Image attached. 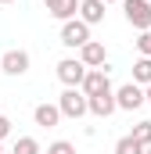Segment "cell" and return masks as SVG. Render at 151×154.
Wrapping results in <instances>:
<instances>
[{
    "label": "cell",
    "mask_w": 151,
    "mask_h": 154,
    "mask_svg": "<svg viewBox=\"0 0 151 154\" xmlns=\"http://www.w3.org/2000/svg\"><path fill=\"white\" fill-rule=\"evenodd\" d=\"M122 11L133 29H140V32L151 29V0H122Z\"/></svg>",
    "instance_id": "obj_2"
},
{
    "label": "cell",
    "mask_w": 151,
    "mask_h": 154,
    "mask_svg": "<svg viewBox=\"0 0 151 154\" xmlns=\"http://www.w3.org/2000/svg\"><path fill=\"white\" fill-rule=\"evenodd\" d=\"M144 154H151V147H148V151H144Z\"/></svg>",
    "instance_id": "obj_23"
},
{
    "label": "cell",
    "mask_w": 151,
    "mask_h": 154,
    "mask_svg": "<svg viewBox=\"0 0 151 154\" xmlns=\"http://www.w3.org/2000/svg\"><path fill=\"white\" fill-rule=\"evenodd\" d=\"M11 154H43V151H40V143L33 140V136H18L14 147H11Z\"/></svg>",
    "instance_id": "obj_14"
},
{
    "label": "cell",
    "mask_w": 151,
    "mask_h": 154,
    "mask_svg": "<svg viewBox=\"0 0 151 154\" xmlns=\"http://www.w3.org/2000/svg\"><path fill=\"white\" fill-rule=\"evenodd\" d=\"M61 43H65V47H72V50H83V47L90 43V25H86L83 18L65 22V25H61Z\"/></svg>",
    "instance_id": "obj_3"
},
{
    "label": "cell",
    "mask_w": 151,
    "mask_h": 154,
    "mask_svg": "<svg viewBox=\"0 0 151 154\" xmlns=\"http://www.w3.org/2000/svg\"><path fill=\"white\" fill-rule=\"evenodd\" d=\"M104 4H115V0H104Z\"/></svg>",
    "instance_id": "obj_22"
},
{
    "label": "cell",
    "mask_w": 151,
    "mask_h": 154,
    "mask_svg": "<svg viewBox=\"0 0 151 154\" xmlns=\"http://www.w3.org/2000/svg\"><path fill=\"white\" fill-rule=\"evenodd\" d=\"M137 50H140V57H151V29L137 36Z\"/></svg>",
    "instance_id": "obj_18"
},
{
    "label": "cell",
    "mask_w": 151,
    "mask_h": 154,
    "mask_svg": "<svg viewBox=\"0 0 151 154\" xmlns=\"http://www.w3.org/2000/svg\"><path fill=\"white\" fill-rule=\"evenodd\" d=\"M115 100H119V108H122V111H137L140 104H148V93H144V86L126 82V86H119V90H115Z\"/></svg>",
    "instance_id": "obj_5"
},
{
    "label": "cell",
    "mask_w": 151,
    "mask_h": 154,
    "mask_svg": "<svg viewBox=\"0 0 151 154\" xmlns=\"http://www.w3.org/2000/svg\"><path fill=\"white\" fill-rule=\"evenodd\" d=\"M133 82L137 86H151V57H137L133 61Z\"/></svg>",
    "instance_id": "obj_13"
},
{
    "label": "cell",
    "mask_w": 151,
    "mask_h": 154,
    "mask_svg": "<svg viewBox=\"0 0 151 154\" xmlns=\"http://www.w3.org/2000/svg\"><path fill=\"white\" fill-rule=\"evenodd\" d=\"M86 72H90V68H86L79 57H65V61H58V79L65 82V90H69V86H83Z\"/></svg>",
    "instance_id": "obj_4"
},
{
    "label": "cell",
    "mask_w": 151,
    "mask_h": 154,
    "mask_svg": "<svg viewBox=\"0 0 151 154\" xmlns=\"http://www.w3.org/2000/svg\"><path fill=\"white\" fill-rule=\"evenodd\" d=\"M0 4H11V0H0Z\"/></svg>",
    "instance_id": "obj_21"
},
{
    "label": "cell",
    "mask_w": 151,
    "mask_h": 154,
    "mask_svg": "<svg viewBox=\"0 0 151 154\" xmlns=\"http://www.w3.org/2000/svg\"><path fill=\"white\" fill-rule=\"evenodd\" d=\"M144 93H148V104H151V86H144Z\"/></svg>",
    "instance_id": "obj_20"
},
{
    "label": "cell",
    "mask_w": 151,
    "mask_h": 154,
    "mask_svg": "<svg viewBox=\"0 0 151 154\" xmlns=\"http://www.w3.org/2000/svg\"><path fill=\"white\" fill-rule=\"evenodd\" d=\"M112 111H119L115 90H108V93H97V97H90V115H97V118H108Z\"/></svg>",
    "instance_id": "obj_9"
},
{
    "label": "cell",
    "mask_w": 151,
    "mask_h": 154,
    "mask_svg": "<svg viewBox=\"0 0 151 154\" xmlns=\"http://www.w3.org/2000/svg\"><path fill=\"white\" fill-rule=\"evenodd\" d=\"M47 154H76V147L69 143V140H54V143L47 147Z\"/></svg>",
    "instance_id": "obj_17"
},
{
    "label": "cell",
    "mask_w": 151,
    "mask_h": 154,
    "mask_svg": "<svg viewBox=\"0 0 151 154\" xmlns=\"http://www.w3.org/2000/svg\"><path fill=\"white\" fill-rule=\"evenodd\" d=\"M104 0H83L79 4V18L86 22V25H97V22H104Z\"/></svg>",
    "instance_id": "obj_12"
},
{
    "label": "cell",
    "mask_w": 151,
    "mask_h": 154,
    "mask_svg": "<svg viewBox=\"0 0 151 154\" xmlns=\"http://www.w3.org/2000/svg\"><path fill=\"white\" fill-rule=\"evenodd\" d=\"M0 154H4V147H0Z\"/></svg>",
    "instance_id": "obj_24"
},
{
    "label": "cell",
    "mask_w": 151,
    "mask_h": 154,
    "mask_svg": "<svg viewBox=\"0 0 151 154\" xmlns=\"http://www.w3.org/2000/svg\"><path fill=\"white\" fill-rule=\"evenodd\" d=\"M58 108H61L65 118H83L86 111H90V97H86L79 86H69V90L58 97Z\"/></svg>",
    "instance_id": "obj_1"
},
{
    "label": "cell",
    "mask_w": 151,
    "mask_h": 154,
    "mask_svg": "<svg viewBox=\"0 0 151 154\" xmlns=\"http://www.w3.org/2000/svg\"><path fill=\"white\" fill-rule=\"evenodd\" d=\"M7 133H11V118H7V115H0V140H4Z\"/></svg>",
    "instance_id": "obj_19"
},
{
    "label": "cell",
    "mask_w": 151,
    "mask_h": 154,
    "mask_svg": "<svg viewBox=\"0 0 151 154\" xmlns=\"http://www.w3.org/2000/svg\"><path fill=\"white\" fill-rule=\"evenodd\" d=\"M47 4V11L58 18V22H72L76 14H79V4L83 0H43Z\"/></svg>",
    "instance_id": "obj_8"
},
{
    "label": "cell",
    "mask_w": 151,
    "mask_h": 154,
    "mask_svg": "<svg viewBox=\"0 0 151 154\" xmlns=\"http://www.w3.org/2000/svg\"><path fill=\"white\" fill-rule=\"evenodd\" d=\"M33 118H36V125H43V129H54L65 115H61V108H58V104H36Z\"/></svg>",
    "instance_id": "obj_11"
},
{
    "label": "cell",
    "mask_w": 151,
    "mask_h": 154,
    "mask_svg": "<svg viewBox=\"0 0 151 154\" xmlns=\"http://www.w3.org/2000/svg\"><path fill=\"white\" fill-rule=\"evenodd\" d=\"M144 151H148V147H144V143H137L133 136H122V140L115 143V154H144Z\"/></svg>",
    "instance_id": "obj_15"
},
{
    "label": "cell",
    "mask_w": 151,
    "mask_h": 154,
    "mask_svg": "<svg viewBox=\"0 0 151 154\" xmlns=\"http://www.w3.org/2000/svg\"><path fill=\"white\" fill-rule=\"evenodd\" d=\"M79 90H83L86 97H97V93H108V90H112V79H108V68H90Z\"/></svg>",
    "instance_id": "obj_7"
},
{
    "label": "cell",
    "mask_w": 151,
    "mask_h": 154,
    "mask_svg": "<svg viewBox=\"0 0 151 154\" xmlns=\"http://www.w3.org/2000/svg\"><path fill=\"white\" fill-rule=\"evenodd\" d=\"M79 61L86 65V68H104V43H97V39H90L83 50H79Z\"/></svg>",
    "instance_id": "obj_10"
},
{
    "label": "cell",
    "mask_w": 151,
    "mask_h": 154,
    "mask_svg": "<svg viewBox=\"0 0 151 154\" xmlns=\"http://www.w3.org/2000/svg\"><path fill=\"white\" fill-rule=\"evenodd\" d=\"M130 136H133L137 143H144V147H151V122H137Z\"/></svg>",
    "instance_id": "obj_16"
},
{
    "label": "cell",
    "mask_w": 151,
    "mask_h": 154,
    "mask_svg": "<svg viewBox=\"0 0 151 154\" xmlns=\"http://www.w3.org/2000/svg\"><path fill=\"white\" fill-rule=\"evenodd\" d=\"M29 65H33L29 50H4V57H0V68H4L7 75H25Z\"/></svg>",
    "instance_id": "obj_6"
}]
</instances>
